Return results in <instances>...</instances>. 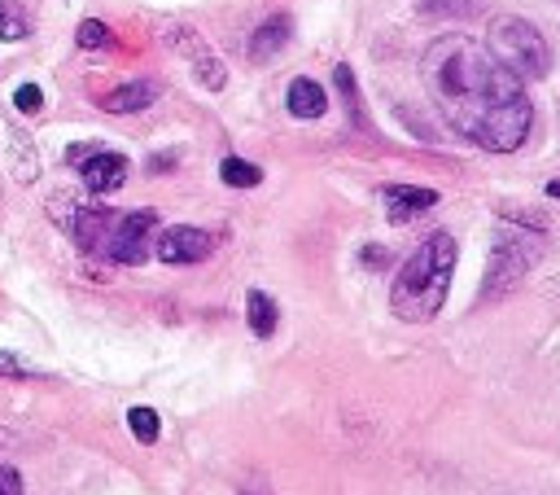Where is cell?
I'll use <instances>...</instances> for the list:
<instances>
[{
    "label": "cell",
    "instance_id": "1",
    "mask_svg": "<svg viewBox=\"0 0 560 495\" xmlns=\"http://www.w3.org/2000/svg\"><path fill=\"white\" fill-rule=\"evenodd\" d=\"M421 75L451 132L490 154H512L525 145L534 123L525 80H516L486 45L473 36H438L425 49Z\"/></svg>",
    "mask_w": 560,
    "mask_h": 495
},
{
    "label": "cell",
    "instance_id": "2",
    "mask_svg": "<svg viewBox=\"0 0 560 495\" xmlns=\"http://www.w3.org/2000/svg\"><path fill=\"white\" fill-rule=\"evenodd\" d=\"M451 273H455V237L451 232H434L429 241H421V251L394 277V290H390L394 316L407 321V325L434 321L442 312V303H447Z\"/></svg>",
    "mask_w": 560,
    "mask_h": 495
},
{
    "label": "cell",
    "instance_id": "3",
    "mask_svg": "<svg viewBox=\"0 0 560 495\" xmlns=\"http://www.w3.org/2000/svg\"><path fill=\"white\" fill-rule=\"evenodd\" d=\"M516 80H543L551 71V49L538 36L534 23L516 19V14H499L490 23V45H486Z\"/></svg>",
    "mask_w": 560,
    "mask_h": 495
},
{
    "label": "cell",
    "instance_id": "4",
    "mask_svg": "<svg viewBox=\"0 0 560 495\" xmlns=\"http://www.w3.org/2000/svg\"><path fill=\"white\" fill-rule=\"evenodd\" d=\"M158 232V210H114V224L106 232L101 255L110 264H145L149 259V245Z\"/></svg>",
    "mask_w": 560,
    "mask_h": 495
},
{
    "label": "cell",
    "instance_id": "5",
    "mask_svg": "<svg viewBox=\"0 0 560 495\" xmlns=\"http://www.w3.org/2000/svg\"><path fill=\"white\" fill-rule=\"evenodd\" d=\"M210 251H215V237L206 228H193V224H175V228L154 237V255L162 264H175V268L180 264H202V259H210Z\"/></svg>",
    "mask_w": 560,
    "mask_h": 495
},
{
    "label": "cell",
    "instance_id": "6",
    "mask_svg": "<svg viewBox=\"0 0 560 495\" xmlns=\"http://www.w3.org/2000/svg\"><path fill=\"white\" fill-rule=\"evenodd\" d=\"M80 176H84L88 193H114V189H123V180H127V158L114 154V149H93V154L80 162Z\"/></svg>",
    "mask_w": 560,
    "mask_h": 495
},
{
    "label": "cell",
    "instance_id": "7",
    "mask_svg": "<svg viewBox=\"0 0 560 495\" xmlns=\"http://www.w3.org/2000/svg\"><path fill=\"white\" fill-rule=\"evenodd\" d=\"M381 202H386L390 219L403 224V219L425 215L429 206H438V193H434V189H421V184H386V189H381Z\"/></svg>",
    "mask_w": 560,
    "mask_h": 495
},
{
    "label": "cell",
    "instance_id": "8",
    "mask_svg": "<svg viewBox=\"0 0 560 495\" xmlns=\"http://www.w3.org/2000/svg\"><path fill=\"white\" fill-rule=\"evenodd\" d=\"M154 101H158V84L154 80H132V84L106 93L101 97V110H110V114H136V110H145Z\"/></svg>",
    "mask_w": 560,
    "mask_h": 495
},
{
    "label": "cell",
    "instance_id": "9",
    "mask_svg": "<svg viewBox=\"0 0 560 495\" xmlns=\"http://www.w3.org/2000/svg\"><path fill=\"white\" fill-rule=\"evenodd\" d=\"M290 32H294V23L285 19V14H271L254 36H249V58L254 62H267V58H276L280 49L290 45Z\"/></svg>",
    "mask_w": 560,
    "mask_h": 495
},
{
    "label": "cell",
    "instance_id": "10",
    "mask_svg": "<svg viewBox=\"0 0 560 495\" xmlns=\"http://www.w3.org/2000/svg\"><path fill=\"white\" fill-rule=\"evenodd\" d=\"M285 106H290V114L294 119H320L325 110H329V97H325V88L316 84V80H294L290 84V93H285Z\"/></svg>",
    "mask_w": 560,
    "mask_h": 495
},
{
    "label": "cell",
    "instance_id": "11",
    "mask_svg": "<svg viewBox=\"0 0 560 495\" xmlns=\"http://www.w3.org/2000/svg\"><path fill=\"white\" fill-rule=\"evenodd\" d=\"M245 316H249L254 338H271V334H276V321H280V307L271 303V294L249 290V294H245Z\"/></svg>",
    "mask_w": 560,
    "mask_h": 495
},
{
    "label": "cell",
    "instance_id": "12",
    "mask_svg": "<svg viewBox=\"0 0 560 495\" xmlns=\"http://www.w3.org/2000/svg\"><path fill=\"white\" fill-rule=\"evenodd\" d=\"M219 176H223V184H232V189H254V184L263 180V171H258L254 162H245V158H223V162H219Z\"/></svg>",
    "mask_w": 560,
    "mask_h": 495
},
{
    "label": "cell",
    "instance_id": "13",
    "mask_svg": "<svg viewBox=\"0 0 560 495\" xmlns=\"http://www.w3.org/2000/svg\"><path fill=\"white\" fill-rule=\"evenodd\" d=\"M127 425H132V434H136L141 443H158V434H162L154 408H132V412H127Z\"/></svg>",
    "mask_w": 560,
    "mask_h": 495
},
{
    "label": "cell",
    "instance_id": "14",
    "mask_svg": "<svg viewBox=\"0 0 560 495\" xmlns=\"http://www.w3.org/2000/svg\"><path fill=\"white\" fill-rule=\"evenodd\" d=\"M75 40H80V49H106L110 45V27L97 23V19H88V23H80Z\"/></svg>",
    "mask_w": 560,
    "mask_h": 495
},
{
    "label": "cell",
    "instance_id": "15",
    "mask_svg": "<svg viewBox=\"0 0 560 495\" xmlns=\"http://www.w3.org/2000/svg\"><path fill=\"white\" fill-rule=\"evenodd\" d=\"M27 36V19L10 5H0V40H23Z\"/></svg>",
    "mask_w": 560,
    "mask_h": 495
},
{
    "label": "cell",
    "instance_id": "16",
    "mask_svg": "<svg viewBox=\"0 0 560 495\" xmlns=\"http://www.w3.org/2000/svg\"><path fill=\"white\" fill-rule=\"evenodd\" d=\"M14 106H19L23 114H36V110L45 106V93H40V84H23V88H14Z\"/></svg>",
    "mask_w": 560,
    "mask_h": 495
},
{
    "label": "cell",
    "instance_id": "17",
    "mask_svg": "<svg viewBox=\"0 0 560 495\" xmlns=\"http://www.w3.org/2000/svg\"><path fill=\"white\" fill-rule=\"evenodd\" d=\"M197 80H202L206 88H223V67L202 53V58H197Z\"/></svg>",
    "mask_w": 560,
    "mask_h": 495
},
{
    "label": "cell",
    "instance_id": "18",
    "mask_svg": "<svg viewBox=\"0 0 560 495\" xmlns=\"http://www.w3.org/2000/svg\"><path fill=\"white\" fill-rule=\"evenodd\" d=\"M0 495H23V473L0 464Z\"/></svg>",
    "mask_w": 560,
    "mask_h": 495
},
{
    "label": "cell",
    "instance_id": "19",
    "mask_svg": "<svg viewBox=\"0 0 560 495\" xmlns=\"http://www.w3.org/2000/svg\"><path fill=\"white\" fill-rule=\"evenodd\" d=\"M0 377H27V364L10 351H0Z\"/></svg>",
    "mask_w": 560,
    "mask_h": 495
},
{
    "label": "cell",
    "instance_id": "20",
    "mask_svg": "<svg viewBox=\"0 0 560 495\" xmlns=\"http://www.w3.org/2000/svg\"><path fill=\"white\" fill-rule=\"evenodd\" d=\"M547 197H560V180H547Z\"/></svg>",
    "mask_w": 560,
    "mask_h": 495
},
{
    "label": "cell",
    "instance_id": "21",
    "mask_svg": "<svg viewBox=\"0 0 560 495\" xmlns=\"http://www.w3.org/2000/svg\"><path fill=\"white\" fill-rule=\"evenodd\" d=\"M10 438H14L10 430H0V447H10Z\"/></svg>",
    "mask_w": 560,
    "mask_h": 495
}]
</instances>
